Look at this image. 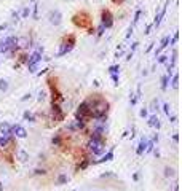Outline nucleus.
<instances>
[{
    "label": "nucleus",
    "mask_w": 182,
    "mask_h": 191,
    "mask_svg": "<svg viewBox=\"0 0 182 191\" xmlns=\"http://www.w3.org/2000/svg\"><path fill=\"white\" fill-rule=\"evenodd\" d=\"M85 102L88 104V107H90L91 120L101 118V116H107V113H109V107H110V105H109L107 99H105L102 94H91Z\"/></svg>",
    "instance_id": "f257e3e1"
},
{
    "label": "nucleus",
    "mask_w": 182,
    "mask_h": 191,
    "mask_svg": "<svg viewBox=\"0 0 182 191\" xmlns=\"http://www.w3.org/2000/svg\"><path fill=\"white\" fill-rule=\"evenodd\" d=\"M72 22L80 27V29H86L88 34H94V29L91 27V14L88 11H78L72 16Z\"/></svg>",
    "instance_id": "f03ea898"
},
{
    "label": "nucleus",
    "mask_w": 182,
    "mask_h": 191,
    "mask_svg": "<svg viewBox=\"0 0 182 191\" xmlns=\"http://www.w3.org/2000/svg\"><path fill=\"white\" fill-rule=\"evenodd\" d=\"M90 153H93L94 156H102L105 153V139H96V137H90L88 143H86Z\"/></svg>",
    "instance_id": "7ed1b4c3"
},
{
    "label": "nucleus",
    "mask_w": 182,
    "mask_h": 191,
    "mask_svg": "<svg viewBox=\"0 0 182 191\" xmlns=\"http://www.w3.org/2000/svg\"><path fill=\"white\" fill-rule=\"evenodd\" d=\"M75 42H77V38L75 35L69 34V35H66L62 38V42L59 45V51H57V56H66L67 53H70L74 50V46H75Z\"/></svg>",
    "instance_id": "20e7f679"
},
{
    "label": "nucleus",
    "mask_w": 182,
    "mask_h": 191,
    "mask_svg": "<svg viewBox=\"0 0 182 191\" xmlns=\"http://www.w3.org/2000/svg\"><path fill=\"white\" fill-rule=\"evenodd\" d=\"M75 120H82L85 123H88L91 120V112H90V107H88V104H86L85 100L80 102V105L77 107L75 110Z\"/></svg>",
    "instance_id": "39448f33"
},
{
    "label": "nucleus",
    "mask_w": 182,
    "mask_h": 191,
    "mask_svg": "<svg viewBox=\"0 0 182 191\" xmlns=\"http://www.w3.org/2000/svg\"><path fill=\"white\" fill-rule=\"evenodd\" d=\"M64 116H66V113L61 108V105L57 102H51V118H50V121H53L54 124L61 123V121H64Z\"/></svg>",
    "instance_id": "423d86ee"
},
{
    "label": "nucleus",
    "mask_w": 182,
    "mask_h": 191,
    "mask_svg": "<svg viewBox=\"0 0 182 191\" xmlns=\"http://www.w3.org/2000/svg\"><path fill=\"white\" fill-rule=\"evenodd\" d=\"M48 86H50V89H51V99H53V102L61 104L64 100V97H62V94L59 92V89H57L56 80L53 78V76H48Z\"/></svg>",
    "instance_id": "0eeeda50"
},
{
    "label": "nucleus",
    "mask_w": 182,
    "mask_h": 191,
    "mask_svg": "<svg viewBox=\"0 0 182 191\" xmlns=\"http://www.w3.org/2000/svg\"><path fill=\"white\" fill-rule=\"evenodd\" d=\"M101 24L105 29H110L113 26V14L110 13V10H102L101 11Z\"/></svg>",
    "instance_id": "6e6552de"
},
{
    "label": "nucleus",
    "mask_w": 182,
    "mask_h": 191,
    "mask_svg": "<svg viewBox=\"0 0 182 191\" xmlns=\"http://www.w3.org/2000/svg\"><path fill=\"white\" fill-rule=\"evenodd\" d=\"M48 22H50L51 26H59L62 22V13L59 11V10H51L50 13H48Z\"/></svg>",
    "instance_id": "1a4fd4ad"
},
{
    "label": "nucleus",
    "mask_w": 182,
    "mask_h": 191,
    "mask_svg": "<svg viewBox=\"0 0 182 191\" xmlns=\"http://www.w3.org/2000/svg\"><path fill=\"white\" fill-rule=\"evenodd\" d=\"M10 132H11L13 137H16V139H26L27 137V131L21 126V124H13Z\"/></svg>",
    "instance_id": "9d476101"
},
{
    "label": "nucleus",
    "mask_w": 182,
    "mask_h": 191,
    "mask_svg": "<svg viewBox=\"0 0 182 191\" xmlns=\"http://www.w3.org/2000/svg\"><path fill=\"white\" fill-rule=\"evenodd\" d=\"M18 50H27L29 46H32V40H31V37H27V35H23V37H18Z\"/></svg>",
    "instance_id": "9b49d317"
},
{
    "label": "nucleus",
    "mask_w": 182,
    "mask_h": 191,
    "mask_svg": "<svg viewBox=\"0 0 182 191\" xmlns=\"http://www.w3.org/2000/svg\"><path fill=\"white\" fill-rule=\"evenodd\" d=\"M43 59V56L40 53H32L31 56H29V59H27V64L26 65H31V64H40V61Z\"/></svg>",
    "instance_id": "f8f14e48"
},
{
    "label": "nucleus",
    "mask_w": 182,
    "mask_h": 191,
    "mask_svg": "<svg viewBox=\"0 0 182 191\" xmlns=\"http://www.w3.org/2000/svg\"><path fill=\"white\" fill-rule=\"evenodd\" d=\"M146 148H147V139H146V137H142V139L139 140L138 148H136V155H138V156L144 155V153H146Z\"/></svg>",
    "instance_id": "ddd939ff"
},
{
    "label": "nucleus",
    "mask_w": 182,
    "mask_h": 191,
    "mask_svg": "<svg viewBox=\"0 0 182 191\" xmlns=\"http://www.w3.org/2000/svg\"><path fill=\"white\" fill-rule=\"evenodd\" d=\"M147 124L150 128H155V129H160L161 128V123H160V118L157 116V115H152V116H149V121Z\"/></svg>",
    "instance_id": "4468645a"
},
{
    "label": "nucleus",
    "mask_w": 182,
    "mask_h": 191,
    "mask_svg": "<svg viewBox=\"0 0 182 191\" xmlns=\"http://www.w3.org/2000/svg\"><path fill=\"white\" fill-rule=\"evenodd\" d=\"M112 159H113V150H110V151H107V153H104V155L101 156V159L93 161V164H99V162H109V161H112Z\"/></svg>",
    "instance_id": "2eb2a0df"
},
{
    "label": "nucleus",
    "mask_w": 182,
    "mask_h": 191,
    "mask_svg": "<svg viewBox=\"0 0 182 191\" xmlns=\"http://www.w3.org/2000/svg\"><path fill=\"white\" fill-rule=\"evenodd\" d=\"M91 164V159L90 158H86V156H83L82 159H78V164H77V170H85L86 167H88Z\"/></svg>",
    "instance_id": "dca6fc26"
},
{
    "label": "nucleus",
    "mask_w": 182,
    "mask_h": 191,
    "mask_svg": "<svg viewBox=\"0 0 182 191\" xmlns=\"http://www.w3.org/2000/svg\"><path fill=\"white\" fill-rule=\"evenodd\" d=\"M51 143H53L54 147L61 148L62 147V132H56L54 136H53V139H51Z\"/></svg>",
    "instance_id": "f3484780"
},
{
    "label": "nucleus",
    "mask_w": 182,
    "mask_h": 191,
    "mask_svg": "<svg viewBox=\"0 0 182 191\" xmlns=\"http://www.w3.org/2000/svg\"><path fill=\"white\" fill-rule=\"evenodd\" d=\"M16 159H18V161H21V162L29 161V153H27L26 150H23V148H19V150L16 151Z\"/></svg>",
    "instance_id": "a211bd4d"
},
{
    "label": "nucleus",
    "mask_w": 182,
    "mask_h": 191,
    "mask_svg": "<svg viewBox=\"0 0 182 191\" xmlns=\"http://www.w3.org/2000/svg\"><path fill=\"white\" fill-rule=\"evenodd\" d=\"M147 108H149L150 112H158V108H160V102H158V99L153 97V99L150 100V104H149Z\"/></svg>",
    "instance_id": "6ab92c4d"
},
{
    "label": "nucleus",
    "mask_w": 182,
    "mask_h": 191,
    "mask_svg": "<svg viewBox=\"0 0 182 191\" xmlns=\"http://www.w3.org/2000/svg\"><path fill=\"white\" fill-rule=\"evenodd\" d=\"M163 175H165V178H172V177L176 175V170L172 169V167H169V166H166L165 170H163Z\"/></svg>",
    "instance_id": "aec40b11"
},
{
    "label": "nucleus",
    "mask_w": 182,
    "mask_h": 191,
    "mask_svg": "<svg viewBox=\"0 0 182 191\" xmlns=\"http://www.w3.org/2000/svg\"><path fill=\"white\" fill-rule=\"evenodd\" d=\"M46 97H48V92H46L45 89H40V91L37 92V102L43 104V102L46 100Z\"/></svg>",
    "instance_id": "412c9836"
},
{
    "label": "nucleus",
    "mask_w": 182,
    "mask_h": 191,
    "mask_svg": "<svg viewBox=\"0 0 182 191\" xmlns=\"http://www.w3.org/2000/svg\"><path fill=\"white\" fill-rule=\"evenodd\" d=\"M10 129H11V124L10 123H6V121L0 123V132L2 134H10Z\"/></svg>",
    "instance_id": "4be33fe9"
},
{
    "label": "nucleus",
    "mask_w": 182,
    "mask_h": 191,
    "mask_svg": "<svg viewBox=\"0 0 182 191\" xmlns=\"http://www.w3.org/2000/svg\"><path fill=\"white\" fill-rule=\"evenodd\" d=\"M10 88V81L6 78H0V91L2 92H6Z\"/></svg>",
    "instance_id": "5701e85b"
},
{
    "label": "nucleus",
    "mask_w": 182,
    "mask_h": 191,
    "mask_svg": "<svg viewBox=\"0 0 182 191\" xmlns=\"http://www.w3.org/2000/svg\"><path fill=\"white\" fill-rule=\"evenodd\" d=\"M171 86H172V89L179 88V73H174L171 76Z\"/></svg>",
    "instance_id": "b1692460"
},
{
    "label": "nucleus",
    "mask_w": 182,
    "mask_h": 191,
    "mask_svg": "<svg viewBox=\"0 0 182 191\" xmlns=\"http://www.w3.org/2000/svg\"><path fill=\"white\" fill-rule=\"evenodd\" d=\"M160 81H161V91H166L168 86H169V78H168V75H163Z\"/></svg>",
    "instance_id": "393cba45"
},
{
    "label": "nucleus",
    "mask_w": 182,
    "mask_h": 191,
    "mask_svg": "<svg viewBox=\"0 0 182 191\" xmlns=\"http://www.w3.org/2000/svg\"><path fill=\"white\" fill-rule=\"evenodd\" d=\"M19 16H21L23 19H27L29 16H31V6H23L21 13H19Z\"/></svg>",
    "instance_id": "a878e982"
},
{
    "label": "nucleus",
    "mask_w": 182,
    "mask_h": 191,
    "mask_svg": "<svg viewBox=\"0 0 182 191\" xmlns=\"http://www.w3.org/2000/svg\"><path fill=\"white\" fill-rule=\"evenodd\" d=\"M67 181H69V177H67L66 174H59V175H57V180H56L57 185H64V183H67Z\"/></svg>",
    "instance_id": "bb28decb"
},
{
    "label": "nucleus",
    "mask_w": 182,
    "mask_h": 191,
    "mask_svg": "<svg viewBox=\"0 0 182 191\" xmlns=\"http://www.w3.org/2000/svg\"><path fill=\"white\" fill-rule=\"evenodd\" d=\"M24 120L29 121V123H35V115L31 113L29 110H26V112H24Z\"/></svg>",
    "instance_id": "cd10ccee"
},
{
    "label": "nucleus",
    "mask_w": 182,
    "mask_h": 191,
    "mask_svg": "<svg viewBox=\"0 0 182 191\" xmlns=\"http://www.w3.org/2000/svg\"><path fill=\"white\" fill-rule=\"evenodd\" d=\"M8 50V42L6 38H3V40H0V54H5Z\"/></svg>",
    "instance_id": "c85d7f7f"
},
{
    "label": "nucleus",
    "mask_w": 182,
    "mask_h": 191,
    "mask_svg": "<svg viewBox=\"0 0 182 191\" xmlns=\"http://www.w3.org/2000/svg\"><path fill=\"white\" fill-rule=\"evenodd\" d=\"M109 73H110V75H118V73H120V65H118V64L110 65V67H109Z\"/></svg>",
    "instance_id": "c756f323"
},
{
    "label": "nucleus",
    "mask_w": 182,
    "mask_h": 191,
    "mask_svg": "<svg viewBox=\"0 0 182 191\" xmlns=\"http://www.w3.org/2000/svg\"><path fill=\"white\" fill-rule=\"evenodd\" d=\"M141 16H142V10H136V13H134V19H133V26H136L139 21H141Z\"/></svg>",
    "instance_id": "7c9ffc66"
},
{
    "label": "nucleus",
    "mask_w": 182,
    "mask_h": 191,
    "mask_svg": "<svg viewBox=\"0 0 182 191\" xmlns=\"http://www.w3.org/2000/svg\"><path fill=\"white\" fill-rule=\"evenodd\" d=\"M18 59H19V64H27L29 56H27L26 53H19V54H18Z\"/></svg>",
    "instance_id": "2f4dec72"
},
{
    "label": "nucleus",
    "mask_w": 182,
    "mask_h": 191,
    "mask_svg": "<svg viewBox=\"0 0 182 191\" xmlns=\"http://www.w3.org/2000/svg\"><path fill=\"white\" fill-rule=\"evenodd\" d=\"M105 30H107V29H105V27H104L102 24H99V27H98V29H96V30H94V32H96V35H98V37H102V35L105 34Z\"/></svg>",
    "instance_id": "473e14b6"
},
{
    "label": "nucleus",
    "mask_w": 182,
    "mask_h": 191,
    "mask_svg": "<svg viewBox=\"0 0 182 191\" xmlns=\"http://www.w3.org/2000/svg\"><path fill=\"white\" fill-rule=\"evenodd\" d=\"M168 59H169V56H168V54H160L157 62H158V64H166V62H168Z\"/></svg>",
    "instance_id": "72a5a7b5"
},
{
    "label": "nucleus",
    "mask_w": 182,
    "mask_h": 191,
    "mask_svg": "<svg viewBox=\"0 0 182 191\" xmlns=\"http://www.w3.org/2000/svg\"><path fill=\"white\" fill-rule=\"evenodd\" d=\"M163 112H165V115H166V116H169V115H171V105H169L168 102H165V104H163Z\"/></svg>",
    "instance_id": "f704fd0d"
},
{
    "label": "nucleus",
    "mask_w": 182,
    "mask_h": 191,
    "mask_svg": "<svg viewBox=\"0 0 182 191\" xmlns=\"http://www.w3.org/2000/svg\"><path fill=\"white\" fill-rule=\"evenodd\" d=\"M177 40H179V32H176L174 35H172V38H169V43H171V45H176Z\"/></svg>",
    "instance_id": "c9c22d12"
},
{
    "label": "nucleus",
    "mask_w": 182,
    "mask_h": 191,
    "mask_svg": "<svg viewBox=\"0 0 182 191\" xmlns=\"http://www.w3.org/2000/svg\"><path fill=\"white\" fill-rule=\"evenodd\" d=\"M27 69H29V72H31V73H35L37 69H38V64H31V65H27Z\"/></svg>",
    "instance_id": "e433bc0d"
},
{
    "label": "nucleus",
    "mask_w": 182,
    "mask_h": 191,
    "mask_svg": "<svg viewBox=\"0 0 182 191\" xmlns=\"http://www.w3.org/2000/svg\"><path fill=\"white\" fill-rule=\"evenodd\" d=\"M133 34H134V26H129V29H128V34H126V37H125V40H129Z\"/></svg>",
    "instance_id": "4c0bfd02"
},
{
    "label": "nucleus",
    "mask_w": 182,
    "mask_h": 191,
    "mask_svg": "<svg viewBox=\"0 0 182 191\" xmlns=\"http://www.w3.org/2000/svg\"><path fill=\"white\" fill-rule=\"evenodd\" d=\"M31 13H32L34 19H38V5H34V11H31Z\"/></svg>",
    "instance_id": "58836bf2"
},
{
    "label": "nucleus",
    "mask_w": 182,
    "mask_h": 191,
    "mask_svg": "<svg viewBox=\"0 0 182 191\" xmlns=\"http://www.w3.org/2000/svg\"><path fill=\"white\" fill-rule=\"evenodd\" d=\"M19 18H21V16H19V13H18V11H11V19H13L15 22H18V21H19Z\"/></svg>",
    "instance_id": "ea45409f"
},
{
    "label": "nucleus",
    "mask_w": 182,
    "mask_h": 191,
    "mask_svg": "<svg viewBox=\"0 0 182 191\" xmlns=\"http://www.w3.org/2000/svg\"><path fill=\"white\" fill-rule=\"evenodd\" d=\"M31 97H32V94H31V92H27V94H24L23 97H21V102H27V100H31Z\"/></svg>",
    "instance_id": "a19ab883"
},
{
    "label": "nucleus",
    "mask_w": 182,
    "mask_h": 191,
    "mask_svg": "<svg viewBox=\"0 0 182 191\" xmlns=\"http://www.w3.org/2000/svg\"><path fill=\"white\" fill-rule=\"evenodd\" d=\"M139 115H141L142 118H147V116H149V110H147V108H141Z\"/></svg>",
    "instance_id": "79ce46f5"
},
{
    "label": "nucleus",
    "mask_w": 182,
    "mask_h": 191,
    "mask_svg": "<svg viewBox=\"0 0 182 191\" xmlns=\"http://www.w3.org/2000/svg\"><path fill=\"white\" fill-rule=\"evenodd\" d=\"M168 118H169V123H171V124H176V123H177V116H176V115H169Z\"/></svg>",
    "instance_id": "37998d69"
},
{
    "label": "nucleus",
    "mask_w": 182,
    "mask_h": 191,
    "mask_svg": "<svg viewBox=\"0 0 182 191\" xmlns=\"http://www.w3.org/2000/svg\"><path fill=\"white\" fill-rule=\"evenodd\" d=\"M109 177H113L112 170H107V172H104V174L101 175V178H109Z\"/></svg>",
    "instance_id": "c03bdc74"
},
{
    "label": "nucleus",
    "mask_w": 182,
    "mask_h": 191,
    "mask_svg": "<svg viewBox=\"0 0 182 191\" xmlns=\"http://www.w3.org/2000/svg\"><path fill=\"white\" fill-rule=\"evenodd\" d=\"M136 102H138V99H136V96H134V94L131 92V97H129V104H131V105H136Z\"/></svg>",
    "instance_id": "a18cd8bd"
},
{
    "label": "nucleus",
    "mask_w": 182,
    "mask_h": 191,
    "mask_svg": "<svg viewBox=\"0 0 182 191\" xmlns=\"http://www.w3.org/2000/svg\"><path fill=\"white\" fill-rule=\"evenodd\" d=\"M110 78H112V81H113L115 86H118V75H110Z\"/></svg>",
    "instance_id": "49530a36"
},
{
    "label": "nucleus",
    "mask_w": 182,
    "mask_h": 191,
    "mask_svg": "<svg viewBox=\"0 0 182 191\" xmlns=\"http://www.w3.org/2000/svg\"><path fill=\"white\" fill-rule=\"evenodd\" d=\"M45 172H46L45 169H35L34 174H35V175H42V174H45Z\"/></svg>",
    "instance_id": "de8ad7c7"
},
{
    "label": "nucleus",
    "mask_w": 182,
    "mask_h": 191,
    "mask_svg": "<svg viewBox=\"0 0 182 191\" xmlns=\"http://www.w3.org/2000/svg\"><path fill=\"white\" fill-rule=\"evenodd\" d=\"M158 140H160V136L155 132V134H153V137H152V142H153V143H158Z\"/></svg>",
    "instance_id": "09e8293b"
},
{
    "label": "nucleus",
    "mask_w": 182,
    "mask_h": 191,
    "mask_svg": "<svg viewBox=\"0 0 182 191\" xmlns=\"http://www.w3.org/2000/svg\"><path fill=\"white\" fill-rule=\"evenodd\" d=\"M139 46V42H134L133 45H131V53H134V51H136V48Z\"/></svg>",
    "instance_id": "8fccbe9b"
},
{
    "label": "nucleus",
    "mask_w": 182,
    "mask_h": 191,
    "mask_svg": "<svg viewBox=\"0 0 182 191\" xmlns=\"http://www.w3.org/2000/svg\"><path fill=\"white\" fill-rule=\"evenodd\" d=\"M172 142H174V143H177V142H179V134H177V132L172 134Z\"/></svg>",
    "instance_id": "3c124183"
},
{
    "label": "nucleus",
    "mask_w": 182,
    "mask_h": 191,
    "mask_svg": "<svg viewBox=\"0 0 182 191\" xmlns=\"http://www.w3.org/2000/svg\"><path fill=\"white\" fill-rule=\"evenodd\" d=\"M152 24H147V27H146V32H144V34H150V30H152Z\"/></svg>",
    "instance_id": "603ef678"
},
{
    "label": "nucleus",
    "mask_w": 182,
    "mask_h": 191,
    "mask_svg": "<svg viewBox=\"0 0 182 191\" xmlns=\"http://www.w3.org/2000/svg\"><path fill=\"white\" fill-rule=\"evenodd\" d=\"M153 45H155V43H153V42H152V43H150V45L147 46V50H146V53H150V51L153 50Z\"/></svg>",
    "instance_id": "864d4df0"
},
{
    "label": "nucleus",
    "mask_w": 182,
    "mask_h": 191,
    "mask_svg": "<svg viewBox=\"0 0 182 191\" xmlns=\"http://www.w3.org/2000/svg\"><path fill=\"white\" fill-rule=\"evenodd\" d=\"M121 56H123V51L121 50H118L117 53H115V57H117V59H118V57H121Z\"/></svg>",
    "instance_id": "5fc2aeb1"
},
{
    "label": "nucleus",
    "mask_w": 182,
    "mask_h": 191,
    "mask_svg": "<svg viewBox=\"0 0 182 191\" xmlns=\"http://www.w3.org/2000/svg\"><path fill=\"white\" fill-rule=\"evenodd\" d=\"M133 54H134V53H131V51H129V53L126 54V57H125V59H126V61H131V57H133Z\"/></svg>",
    "instance_id": "6e6d98bb"
},
{
    "label": "nucleus",
    "mask_w": 182,
    "mask_h": 191,
    "mask_svg": "<svg viewBox=\"0 0 182 191\" xmlns=\"http://www.w3.org/2000/svg\"><path fill=\"white\" fill-rule=\"evenodd\" d=\"M6 27H8V24H6V22H5V24H2V26H0V32H3Z\"/></svg>",
    "instance_id": "4d7b16f0"
},
{
    "label": "nucleus",
    "mask_w": 182,
    "mask_h": 191,
    "mask_svg": "<svg viewBox=\"0 0 182 191\" xmlns=\"http://www.w3.org/2000/svg\"><path fill=\"white\" fill-rule=\"evenodd\" d=\"M141 75H142V76H147V75H149V70H147V69H144Z\"/></svg>",
    "instance_id": "13d9d810"
},
{
    "label": "nucleus",
    "mask_w": 182,
    "mask_h": 191,
    "mask_svg": "<svg viewBox=\"0 0 182 191\" xmlns=\"http://www.w3.org/2000/svg\"><path fill=\"white\" fill-rule=\"evenodd\" d=\"M112 2H113V3H117V5H120V3L125 2V0H112Z\"/></svg>",
    "instance_id": "bf43d9fd"
},
{
    "label": "nucleus",
    "mask_w": 182,
    "mask_h": 191,
    "mask_svg": "<svg viewBox=\"0 0 182 191\" xmlns=\"http://www.w3.org/2000/svg\"><path fill=\"white\" fill-rule=\"evenodd\" d=\"M174 191H179V183H176V185H174Z\"/></svg>",
    "instance_id": "052dcab7"
},
{
    "label": "nucleus",
    "mask_w": 182,
    "mask_h": 191,
    "mask_svg": "<svg viewBox=\"0 0 182 191\" xmlns=\"http://www.w3.org/2000/svg\"><path fill=\"white\" fill-rule=\"evenodd\" d=\"M0 191H3V185L2 183H0Z\"/></svg>",
    "instance_id": "680f3d73"
},
{
    "label": "nucleus",
    "mask_w": 182,
    "mask_h": 191,
    "mask_svg": "<svg viewBox=\"0 0 182 191\" xmlns=\"http://www.w3.org/2000/svg\"><path fill=\"white\" fill-rule=\"evenodd\" d=\"M0 62H2V59H0Z\"/></svg>",
    "instance_id": "e2e57ef3"
}]
</instances>
